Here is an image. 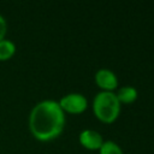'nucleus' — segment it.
I'll return each instance as SVG.
<instances>
[{"label":"nucleus","mask_w":154,"mask_h":154,"mask_svg":"<svg viewBox=\"0 0 154 154\" xmlns=\"http://www.w3.org/2000/svg\"><path fill=\"white\" fill-rule=\"evenodd\" d=\"M93 109L99 119L106 123L113 122L120 111V102L113 91L102 90L93 100Z\"/></svg>","instance_id":"f03ea898"},{"label":"nucleus","mask_w":154,"mask_h":154,"mask_svg":"<svg viewBox=\"0 0 154 154\" xmlns=\"http://www.w3.org/2000/svg\"><path fill=\"white\" fill-rule=\"evenodd\" d=\"M65 116L58 101L43 100L36 103L29 116V128L32 135L48 141L57 137L64 129Z\"/></svg>","instance_id":"f257e3e1"},{"label":"nucleus","mask_w":154,"mask_h":154,"mask_svg":"<svg viewBox=\"0 0 154 154\" xmlns=\"http://www.w3.org/2000/svg\"><path fill=\"white\" fill-rule=\"evenodd\" d=\"M116 95H117L119 102L129 103V102H132L137 97V90L131 85H125V87L119 88Z\"/></svg>","instance_id":"423d86ee"},{"label":"nucleus","mask_w":154,"mask_h":154,"mask_svg":"<svg viewBox=\"0 0 154 154\" xmlns=\"http://www.w3.org/2000/svg\"><path fill=\"white\" fill-rule=\"evenodd\" d=\"M16 52V45L7 38L0 40V60L10 59Z\"/></svg>","instance_id":"0eeeda50"},{"label":"nucleus","mask_w":154,"mask_h":154,"mask_svg":"<svg viewBox=\"0 0 154 154\" xmlns=\"http://www.w3.org/2000/svg\"><path fill=\"white\" fill-rule=\"evenodd\" d=\"M100 154H123V152L116 142L105 141L100 147Z\"/></svg>","instance_id":"6e6552de"},{"label":"nucleus","mask_w":154,"mask_h":154,"mask_svg":"<svg viewBox=\"0 0 154 154\" xmlns=\"http://www.w3.org/2000/svg\"><path fill=\"white\" fill-rule=\"evenodd\" d=\"M79 141L81 143L89 148V149H96V148H100L101 144L103 143V140H102V136L95 131V130H91V129H87V130H83L81 134H79Z\"/></svg>","instance_id":"39448f33"},{"label":"nucleus","mask_w":154,"mask_h":154,"mask_svg":"<svg viewBox=\"0 0 154 154\" xmlns=\"http://www.w3.org/2000/svg\"><path fill=\"white\" fill-rule=\"evenodd\" d=\"M95 81L99 84V87H101L102 89H105L107 91H112L118 84L117 76L114 75L113 71H111L108 69L97 70L95 73Z\"/></svg>","instance_id":"20e7f679"},{"label":"nucleus","mask_w":154,"mask_h":154,"mask_svg":"<svg viewBox=\"0 0 154 154\" xmlns=\"http://www.w3.org/2000/svg\"><path fill=\"white\" fill-rule=\"evenodd\" d=\"M6 30H7V24H6V19L0 14V40L5 38L6 35Z\"/></svg>","instance_id":"1a4fd4ad"},{"label":"nucleus","mask_w":154,"mask_h":154,"mask_svg":"<svg viewBox=\"0 0 154 154\" xmlns=\"http://www.w3.org/2000/svg\"><path fill=\"white\" fill-rule=\"evenodd\" d=\"M60 107L63 111H67L71 113H79L85 109L87 107V99L84 95L79 93H71L67 95H64L59 101Z\"/></svg>","instance_id":"7ed1b4c3"}]
</instances>
